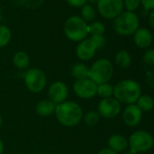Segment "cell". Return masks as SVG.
I'll return each instance as SVG.
<instances>
[{
  "instance_id": "1",
  "label": "cell",
  "mask_w": 154,
  "mask_h": 154,
  "mask_svg": "<svg viewBox=\"0 0 154 154\" xmlns=\"http://www.w3.org/2000/svg\"><path fill=\"white\" fill-rule=\"evenodd\" d=\"M54 112L59 122L67 127L77 125L83 119V111L81 106L71 101H65L57 104Z\"/></svg>"
},
{
  "instance_id": "2",
  "label": "cell",
  "mask_w": 154,
  "mask_h": 154,
  "mask_svg": "<svg viewBox=\"0 0 154 154\" xmlns=\"http://www.w3.org/2000/svg\"><path fill=\"white\" fill-rule=\"evenodd\" d=\"M113 95L119 103L133 104L141 95L140 86L134 80H123L113 87Z\"/></svg>"
},
{
  "instance_id": "3",
  "label": "cell",
  "mask_w": 154,
  "mask_h": 154,
  "mask_svg": "<svg viewBox=\"0 0 154 154\" xmlns=\"http://www.w3.org/2000/svg\"><path fill=\"white\" fill-rule=\"evenodd\" d=\"M113 74V66L111 61L105 58L97 60L89 69V79L97 85L108 83Z\"/></svg>"
},
{
  "instance_id": "4",
  "label": "cell",
  "mask_w": 154,
  "mask_h": 154,
  "mask_svg": "<svg viewBox=\"0 0 154 154\" xmlns=\"http://www.w3.org/2000/svg\"><path fill=\"white\" fill-rule=\"evenodd\" d=\"M65 35L73 42H81L89 34L88 25L79 17H71L64 24Z\"/></svg>"
},
{
  "instance_id": "5",
  "label": "cell",
  "mask_w": 154,
  "mask_h": 154,
  "mask_svg": "<svg viewBox=\"0 0 154 154\" xmlns=\"http://www.w3.org/2000/svg\"><path fill=\"white\" fill-rule=\"evenodd\" d=\"M139 26V18L133 12H123L115 17L113 28L121 35H131L136 32Z\"/></svg>"
},
{
  "instance_id": "6",
  "label": "cell",
  "mask_w": 154,
  "mask_h": 154,
  "mask_svg": "<svg viewBox=\"0 0 154 154\" xmlns=\"http://www.w3.org/2000/svg\"><path fill=\"white\" fill-rule=\"evenodd\" d=\"M130 149L137 152H144L152 148L154 139L152 135L146 131H136L129 139Z\"/></svg>"
},
{
  "instance_id": "7",
  "label": "cell",
  "mask_w": 154,
  "mask_h": 154,
  "mask_svg": "<svg viewBox=\"0 0 154 154\" xmlns=\"http://www.w3.org/2000/svg\"><path fill=\"white\" fill-rule=\"evenodd\" d=\"M25 83L27 89L32 93H40L46 85V77L43 71L32 68L26 72Z\"/></svg>"
},
{
  "instance_id": "8",
  "label": "cell",
  "mask_w": 154,
  "mask_h": 154,
  "mask_svg": "<svg viewBox=\"0 0 154 154\" xmlns=\"http://www.w3.org/2000/svg\"><path fill=\"white\" fill-rule=\"evenodd\" d=\"M100 15L107 19L117 17L123 9V0H98Z\"/></svg>"
},
{
  "instance_id": "9",
  "label": "cell",
  "mask_w": 154,
  "mask_h": 154,
  "mask_svg": "<svg viewBox=\"0 0 154 154\" xmlns=\"http://www.w3.org/2000/svg\"><path fill=\"white\" fill-rule=\"evenodd\" d=\"M73 91L75 94L80 98L90 99L96 94L97 85L89 78L76 80L73 84Z\"/></svg>"
},
{
  "instance_id": "10",
  "label": "cell",
  "mask_w": 154,
  "mask_h": 154,
  "mask_svg": "<svg viewBox=\"0 0 154 154\" xmlns=\"http://www.w3.org/2000/svg\"><path fill=\"white\" fill-rule=\"evenodd\" d=\"M121 111V103L112 97L103 99L98 104V112L100 116L107 119L116 117Z\"/></svg>"
},
{
  "instance_id": "11",
  "label": "cell",
  "mask_w": 154,
  "mask_h": 154,
  "mask_svg": "<svg viewBox=\"0 0 154 154\" xmlns=\"http://www.w3.org/2000/svg\"><path fill=\"white\" fill-rule=\"evenodd\" d=\"M49 100L55 104H60L66 101L68 96V88L63 82H54L52 84L48 90Z\"/></svg>"
},
{
  "instance_id": "12",
  "label": "cell",
  "mask_w": 154,
  "mask_h": 154,
  "mask_svg": "<svg viewBox=\"0 0 154 154\" xmlns=\"http://www.w3.org/2000/svg\"><path fill=\"white\" fill-rule=\"evenodd\" d=\"M96 47L91 41V39H85L79 43L76 47V55L83 61L91 60L96 52Z\"/></svg>"
},
{
  "instance_id": "13",
  "label": "cell",
  "mask_w": 154,
  "mask_h": 154,
  "mask_svg": "<svg viewBox=\"0 0 154 154\" xmlns=\"http://www.w3.org/2000/svg\"><path fill=\"white\" fill-rule=\"evenodd\" d=\"M122 117L124 122L128 126L133 127L139 124V122H140L142 117V112L136 104H129L125 108Z\"/></svg>"
},
{
  "instance_id": "14",
  "label": "cell",
  "mask_w": 154,
  "mask_h": 154,
  "mask_svg": "<svg viewBox=\"0 0 154 154\" xmlns=\"http://www.w3.org/2000/svg\"><path fill=\"white\" fill-rule=\"evenodd\" d=\"M135 45L140 48H147L151 45L152 35L149 30L147 28H140L137 29L134 33L133 37Z\"/></svg>"
},
{
  "instance_id": "15",
  "label": "cell",
  "mask_w": 154,
  "mask_h": 154,
  "mask_svg": "<svg viewBox=\"0 0 154 154\" xmlns=\"http://www.w3.org/2000/svg\"><path fill=\"white\" fill-rule=\"evenodd\" d=\"M129 142L127 139L120 134H114L111 136L108 140V146L109 149L113 150L114 152H121L127 149Z\"/></svg>"
},
{
  "instance_id": "16",
  "label": "cell",
  "mask_w": 154,
  "mask_h": 154,
  "mask_svg": "<svg viewBox=\"0 0 154 154\" xmlns=\"http://www.w3.org/2000/svg\"><path fill=\"white\" fill-rule=\"evenodd\" d=\"M56 104L50 100H42L36 105V112L40 116L47 117L55 112Z\"/></svg>"
},
{
  "instance_id": "17",
  "label": "cell",
  "mask_w": 154,
  "mask_h": 154,
  "mask_svg": "<svg viewBox=\"0 0 154 154\" xmlns=\"http://www.w3.org/2000/svg\"><path fill=\"white\" fill-rule=\"evenodd\" d=\"M72 74L76 80L89 78V68L85 63H76L72 68Z\"/></svg>"
},
{
  "instance_id": "18",
  "label": "cell",
  "mask_w": 154,
  "mask_h": 154,
  "mask_svg": "<svg viewBox=\"0 0 154 154\" xmlns=\"http://www.w3.org/2000/svg\"><path fill=\"white\" fill-rule=\"evenodd\" d=\"M115 63L121 68H128L131 63L130 54L125 50L119 51L115 55Z\"/></svg>"
},
{
  "instance_id": "19",
  "label": "cell",
  "mask_w": 154,
  "mask_h": 154,
  "mask_svg": "<svg viewBox=\"0 0 154 154\" xmlns=\"http://www.w3.org/2000/svg\"><path fill=\"white\" fill-rule=\"evenodd\" d=\"M13 63L19 69H26L29 65V56L25 52H17L13 57Z\"/></svg>"
},
{
  "instance_id": "20",
  "label": "cell",
  "mask_w": 154,
  "mask_h": 154,
  "mask_svg": "<svg viewBox=\"0 0 154 154\" xmlns=\"http://www.w3.org/2000/svg\"><path fill=\"white\" fill-rule=\"evenodd\" d=\"M141 112H149L154 107V101L149 95H140L137 100L136 104Z\"/></svg>"
},
{
  "instance_id": "21",
  "label": "cell",
  "mask_w": 154,
  "mask_h": 154,
  "mask_svg": "<svg viewBox=\"0 0 154 154\" xmlns=\"http://www.w3.org/2000/svg\"><path fill=\"white\" fill-rule=\"evenodd\" d=\"M96 94L100 97H102L103 99L110 98L113 94V87L110 84H108V83L102 84V85H97Z\"/></svg>"
},
{
  "instance_id": "22",
  "label": "cell",
  "mask_w": 154,
  "mask_h": 154,
  "mask_svg": "<svg viewBox=\"0 0 154 154\" xmlns=\"http://www.w3.org/2000/svg\"><path fill=\"white\" fill-rule=\"evenodd\" d=\"M84 117V121L85 122V124L87 126H94L98 123L99 120H100V114L98 112H95V111H91V112H88Z\"/></svg>"
},
{
  "instance_id": "23",
  "label": "cell",
  "mask_w": 154,
  "mask_h": 154,
  "mask_svg": "<svg viewBox=\"0 0 154 154\" xmlns=\"http://www.w3.org/2000/svg\"><path fill=\"white\" fill-rule=\"evenodd\" d=\"M11 40V32L8 27L0 26V47L6 46Z\"/></svg>"
},
{
  "instance_id": "24",
  "label": "cell",
  "mask_w": 154,
  "mask_h": 154,
  "mask_svg": "<svg viewBox=\"0 0 154 154\" xmlns=\"http://www.w3.org/2000/svg\"><path fill=\"white\" fill-rule=\"evenodd\" d=\"M89 34L92 35H103L105 31L104 25L101 22H94L90 26H88Z\"/></svg>"
},
{
  "instance_id": "25",
  "label": "cell",
  "mask_w": 154,
  "mask_h": 154,
  "mask_svg": "<svg viewBox=\"0 0 154 154\" xmlns=\"http://www.w3.org/2000/svg\"><path fill=\"white\" fill-rule=\"evenodd\" d=\"M96 12L90 5H85L82 8V17L86 21H93L95 18Z\"/></svg>"
},
{
  "instance_id": "26",
  "label": "cell",
  "mask_w": 154,
  "mask_h": 154,
  "mask_svg": "<svg viewBox=\"0 0 154 154\" xmlns=\"http://www.w3.org/2000/svg\"><path fill=\"white\" fill-rule=\"evenodd\" d=\"M90 39L94 45V46L96 47V49H102L103 47H104L106 43L103 35H92Z\"/></svg>"
},
{
  "instance_id": "27",
  "label": "cell",
  "mask_w": 154,
  "mask_h": 154,
  "mask_svg": "<svg viewBox=\"0 0 154 154\" xmlns=\"http://www.w3.org/2000/svg\"><path fill=\"white\" fill-rule=\"evenodd\" d=\"M140 4V0H124V3H123V5H125V7H126L127 10L130 12L136 10L139 8Z\"/></svg>"
},
{
  "instance_id": "28",
  "label": "cell",
  "mask_w": 154,
  "mask_h": 154,
  "mask_svg": "<svg viewBox=\"0 0 154 154\" xmlns=\"http://www.w3.org/2000/svg\"><path fill=\"white\" fill-rule=\"evenodd\" d=\"M143 62L148 65H154V49L148 50L143 54Z\"/></svg>"
},
{
  "instance_id": "29",
  "label": "cell",
  "mask_w": 154,
  "mask_h": 154,
  "mask_svg": "<svg viewBox=\"0 0 154 154\" xmlns=\"http://www.w3.org/2000/svg\"><path fill=\"white\" fill-rule=\"evenodd\" d=\"M87 0H66V2L72 6V7H74V8H81V7H84L85 5Z\"/></svg>"
},
{
  "instance_id": "30",
  "label": "cell",
  "mask_w": 154,
  "mask_h": 154,
  "mask_svg": "<svg viewBox=\"0 0 154 154\" xmlns=\"http://www.w3.org/2000/svg\"><path fill=\"white\" fill-rule=\"evenodd\" d=\"M145 10L154 9V0H140Z\"/></svg>"
},
{
  "instance_id": "31",
  "label": "cell",
  "mask_w": 154,
  "mask_h": 154,
  "mask_svg": "<svg viewBox=\"0 0 154 154\" xmlns=\"http://www.w3.org/2000/svg\"><path fill=\"white\" fill-rule=\"evenodd\" d=\"M25 2L28 5L27 7L32 8H35L42 4L43 0H25Z\"/></svg>"
},
{
  "instance_id": "32",
  "label": "cell",
  "mask_w": 154,
  "mask_h": 154,
  "mask_svg": "<svg viewBox=\"0 0 154 154\" xmlns=\"http://www.w3.org/2000/svg\"><path fill=\"white\" fill-rule=\"evenodd\" d=\"M97 154H117V153L114 152L113 150L110 149L109 148H105V149H103L102 150H100Z\"/></svg>"
},
{
  "instance_id": "33",
  "label": "cell",
  "mask_w": 154,
  "mask_h": 154,
  "mask_svg": "<svg viewBox=\"0 0 154 154\" xmlns=\"http://www.w3.org/2000/svg\"><path fill=\"white\" fill-rule=\"evenodd\" d=\"M149 24L154 28V11H152L149 16Z\"/></svg>"
},
{
  "instance_id": "34",
  "label": "cell",
  "mask_w": 154,
  "mask_h": 154,
  "mask_svg": "<svg viewBox=\"0 0 154 154\" xmlns=\"http://www.w3.org/2000/svg\"><path fill=\"white\" fill-rule=\"evenodd\" d=\"M3 150H4V144H3V141L0 139V154L3 153Z\"/></svg>"
},
{
  "instance_id": "35",
  "label": "cell",
  "mask_w": 154,
  "mask_h": 154,
  "mask_svg": "<svg viewBox=\"0 0 154 154\" xmlns=\"http://www.w3.org/2000/svg\"><path fill=\"white\" fill-rule=\"evenodd\" d=\"M123 154H136V152H135V151H133L132 149H130L129 150L125 151V152H124Z\"/></svg>"
},
{
  "instance_id": "36",
  "label": "cell",
  "mask_w": 154,
  "mask_h": 154,
  "mask_svg": "<svg viewBox=\"0 0 154 154\" xmlns=\"http://www.w3.org/2000/svg\"><path fill=\"white\" fill-rule=\"evenodd\" d=\"M87 1H89L91 4H95V3L98 2V0H87Z\"/></svg>"
},
{
  "instance_id": "37",
  "label": "cell",
  "mask_w": 154,
  "mask_h": 154,
  "mask_svg": "<svg viewBox=\"0 0 154 154\" xmlns=\"http://www.w3.org/2000/svg\"><path fill=\"white\" fill-rule=\"evenodd\" d=\"M1 125H2V117L0 115V128H1Z\"/></svg>"
},
{
  "instance_id": "38",
  "label": "cell",
  "mask_w": 154,
  "mask_h": 154,
  "mask_svg": "<svg viewBox=\"0 0 154 154\" xmlns=\"http://www.w3.org/2000/svg\"><path fill=\"white\" fill-rule=\"evenodd\" d=\"M2 18V16H1V9H0V20H1Z\"/></svg>"
}]
</instances>
